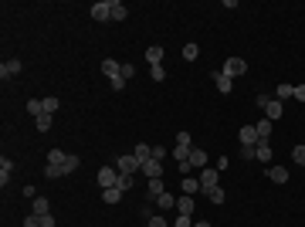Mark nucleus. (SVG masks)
Wrapping results in <instances>:
<instances>
[{
  "mask_svg": "<svg viewBox=\"0 0 305 227\" xmlns=\"http://www.w3.org/2000/svg\"><path fill=\"white\" fill-rule=\"evenodd\" d=\"M268 180L271 183H288V170H285V166H268Z\"/></svg>",
  "mask_w": 305,
  "mask_h": 227,
  "instance_id": "nucleus-19",
  "label": "nucleus"
},
{
  "mask_svg": "<svg viewBox=\"0 0 305 227\" xmlns=\"http://www.w3.org/2000/svg\"><path fill=\"white\" fill-rule=\"evenodd\" d=\"M237 139H241V146H258L261 143L254 125H241V129H237Z\"/></svg>",
  "mask_w": 305,
  "mask_h": 227,
  "instance_id": "nucleus-8",
  "label": "nucleus"
},
{
  "mask_svg": "<svg viewBox=\"0 0 305 227\" xmlns=\"http://www.w3.org/2000/svg\"><path fill=\"white\" fill-rule=\"evenodd\" d=\"M149 78L153 81H166V68H163V65H153V68H149Z\"/></svg>",
  "mask_w": 305,
  "mask_h": 227,
  "instance_id": "nucleus-35",
  "label": "nucleus"
},
{
  "mask_svg": "<svg viewBox=\"0 0 305 227\" xmlns=\"http://www.w3.org/2000/svg\"><path fill=\"white\" fill-rule=\"evenodd\" d=\"M180 190L187 193V197H197V193H200V180H197V176H183V180H180Z\"/></svg>",
  "mask_w": 305,
  "mask_h": 227,
  "instance_id": "nucleus-15",
  "label": "nucleus"
},
{
  "mask_svg": "<svg viewBox=\"0 0 305 227\" xmlns=\"http://www.w3.org/2000/svg\"><path fill=\"white\" fill-rule=\"evenodd\" d=\"M51 119H55V115H37V119H34V129H37V132H48V129H51Z\"/></svg>",
  "mask_w": 305,
  "mask_h": 227,
  "instance_id": "nucleus-30",
  "label": "nucleus"
},
{
  "mask_svg": "<svg viewBox=\"0 0 305 227\" xmlns=\"http://www.w3.org/2000/svg\"><path fill=\"white\" fill-rule=\"evenodd\" d=\"M89 17L92 21H112V0H99V4H92L89 7Z\"/></svg>",
  "mask_w": 305,
  "mask_h": 227,
  "instance_id": "nucleus-2",
  "label": "nucleus"
},
{
  "mask_svg": "<svg viewBox=\"0 0 305 227\" xmlns=\"http://www.w3.org/2000/svg\"><path fill=\"white\" fill-rule=\"evenodd\" d=\"M187 163H190L193 170L200 173L203 166H210V153H207V149H197V146H193V153H190V159H187Z\"/></svg>",
  "mask_w": 305,
  "mask_h": 227,
  "instance_id": "nucleus-6",
  "label": "nucleus"
},
{
  "mask_svg": "<svg viewBox=\"0 0 305 227\" xmlns=\"http://www.w3.org/2000/svg\"><path fill=\"white\" fill-rule=\"evenodd\" d=\"M139 173H146L149 180H159V176L166 173V163H159V159H146V163H143V170H139Z\"/></svg>",
  "mask_w": 305,
  "mask_h": 227,
  "instance_id": "nucleus-7",
  "label": "nucleus"
},
{
  "mask_svg": "<svg viewBox=\"0 0 305 227\" xmlns=\"http://www.w3.org/2000/svg\"><path fill=\"white\" fill-rule=\"evenodd\" d=\"M115 170H119V173H133V176H136V173L143 170V163H139L133 153H125V156H115Z\"/></svg>",
  "mask_w": 305,
  "mask_h": 227,
  "instance_id": "nucleus-3",
  "label": "nucleus"
},
{
  "mask_svg": "<svg viewBox=\"0 0 305 227\" xmlns=\"http://www.w3.org/2000/svg\"><path fill=\"white\" fill-rule=\"evenodd\" d=\"M271 125H275L271 119H258V122H254V129H258V139H261V143H268V136H271Z\"/></svg>",
  "mask_w": 305,
  "mask_h": 227,
  "instance_id": "nucleus-21",
  "label": "nucleus"
},
{
  "mask_svg": "<svg viewBox=\"0 0 305 227\" xmlns=\"http://www.w3.org/2000/svg\"><path fill=\"white\" fill-rule=\"evenodd\" d=\"M193 227H214L210 220H193Z\"/></svg>",
  "mask_w": 305,
  "mask_h": 227,
  "instance_id": "nucleus-50",
  "label": "nucleus"
},
{
  "mask_svg": "<svg viewBox=\"0 0 305 227\" xmlns=\"http://www.w3.org/2000/svg\"><path fill=\"white\" fill-rule=\"evenodd\" d=\"M34 214H37V217L51 214V204H48V197H34Z\"/></svg>",
  "mask_w": 305,
  "mask_h": 227,
  "instance_id": "nucleus-28",
  "label": "nucleus"
},
{
  "mask_svg": "<svg viewBox=\"0 0 305 227\" xmlns=\"http://www.w3.org/2000/svg\"><path fill=\"white\" fill-rule=\"evenodd\" d=\"M177 170H180V176H190V173H193V166L187 163V159H183V163H177Z\"/></svg>",
  "mask_w": 305,
  "mask_h": 227,
  "instance_id": "nucleus-46",
  "label": "nucleus"
},
{
  "mask_svg": "<svg viewBox=\"0 0 305 227\" xmlns=\"http://www.w3.org/2000/svg\"><path fill=\"white\" fill-rule=\"evenodd\" d=\"M65 159H68V153H61V149H48V163H58V166H61V163H65Z\"/></svg>",
  "mask_w": 305,
  "mask_h": 227,
  "instance_id": "nucleus-34",
  "label": "nucleus"
},
{
  "mask_svg": "<svg viewBox=\"0 0 305 227\" xmlns=\"http://www.w3.org/2000/svg\"><path fill=\"white\" fill-rule=\"evenodd\" d=\"M214 81H217V92H224V95H231V92H234V78H227L224 71H217Z\"/></svg>",
  "mask_w": 305,
  "mask_h": 227,
  "instance_id": "nucleus-18",
  "label": "nucleus"
},
{
  "mask_svg": "<svg viewBox=\"0 0 305 227\" xmlns=\"http://www.w3.org/2000/svg\"><path fill=\"white\" fill-rule=\"evenodd\" d=\"M166 190V183H163V176L159 180H149V187H146V200H156L159 193Z\"/></svg>",
  "mask_w": 305,
  "mask_h": 227,
  "instance_id": "nucleus-20",
  "label": "nucleus"
},
{
  "mask_svg": "<svg viewBox=\"0 0 305 227\" xmlns=\"http://www.w3.org/2000/svg\"><path fill=\"white\" fill-rule=\"evenodd\" d=\"M271 156H275L271 143H258V146H254V159H258V163H271Z\"/></svg>",
  "mask_w": 305,
  "mask_h": 227,
  "instance_id": "nucleus-16",
  "label": "nucleus"
},
{
  "mask_svg": "<svg viewBox=\"0 0 305 227\" xmlns=\"http://www.w3.org/2000/svg\"><path fill=\"white\" fill-rule=\"evenodd\" d=\"M133 156L139 159V163H146V159H153V146H149V143H139V146L133 149Z\"/></svg>",
  "mask_w": 305,
  "mask_h": 227,
  "instance_id": "nucleus-22",
  "label": "nucleus"
},
{
  "mask_svg": "<svg viewBox=\"0 0 305 227\" xmlns=\"http://www.w3.org/2000/svg\"><path fill=\"white\" fill-rule=\"evenodd\" d=\"M119 71H122V61H115V58H105V61H102V75L109 81L119 78Z\"/></svg>",
  "mask_w": 305,
  "mask_h": 227,
  "instance_id": "nucleus-12",
  "label": "nucleus"
},
{
  "mask_svg": "<svg viewBox=\"0 0 305 227\" xmlns=\"http://www.w3.org/2000/svg\"><path fill=\"white\" fill-rule=\"evenodd\" d=\"M11 176H14V159H11V156H4V159H0V187H4V190H7Z\"/></svg>",
  "mask_w": 305,
  "mask_h": 227,
  "instance_id": "nucleus-13",
  "label": "nucleus"
},
{
  "mask_svg": "<svg viewBox=\"0 0 305 227\" xmlns=\"http://www.w3.org/2000/svg\"><path fill=\"white\" fill-rule=\"evenodd\" d=\"M146 227H169V220H166L163 214H153V217L146 220Z\"/></svg>",
  "mask_w": 305,
  "mask_h": 227,
  "instance_id": "nucleus-38",
  "label": "nucleus"
},
{
  "mask_svg": "<svg viewBox=\"0 0 305 227\" xmlns=\"http://www.w3.org/2000/svg\"><path fill=\"white\" fill-rule=\"evenodd\" d=\"M27 112H31L34 119H37V115H45V99H31V102H27Z\"/></svg>",
  "mask_w": 305,
  "mask_h": 227,
  "instance_id": "nucleus-31",
  "label": "nucleus"
},
{
  "mask_svg": "<svg viewBox=\"0 0 305 227\" xmlns=\"http://www.w3.org/2000/svg\"><path fill=\"white\" fill-rule=\"evenodd\" d=\"M115 187H119V190H133V187H136V176H133V173H119V180H115Z\"/></svg>",
  "mask_w": 305,
  "mask_h": 227,
  "instance_id": "nucleus-26",
  "label": "nucleus"
},
{
  "mask_svg": "<svg viewBox=\"0 0 305 227\" xmlns=\"http://www.w3.org/2000/svg\"><path fill=\"white\" fill-rule=\"evenodd\" d=\"M295 99H298V102H305V85H295Z\"/></svg>",
  "mask_w": 305,
  "mask_h": 227,
  "instance_id": "nucleus-48",
  "label": "nucleus"
},
{
  "mask_svg": "<svg viewBox=\"0 0 305 227\" xmlns=\"http://www.w3.org/2000/svg\"><path fill=\"white\" fill-rule=\"evenodd\" d=\"M237 156H241V159H248V163H251V159H254V146H241V153H237Z\"/></svg>",
  "mask_w": 305,
  "mask_h": 227,
  "instance_id": "nucleus-45",
  "label": "nucleus"
},
{
  "mask_svg": "<svg viewBox=\"0 0 305 227\" xmlns=\"http://www.w3.org/2000/svg\"><path fill=\"white\" fill-rule=\"evenodd\" d=\"M203 197L210 200V204H224L227 197H224V187H210V190H203Z\"/></svg>",
  "mask_w": 305,
  "mask_h": 227,
  "instance_id": "nucleus-23",
  "label": "nucleus"
},
{
  "mask_svg": "<svg viewBox=\"0 0 305 227\" xmlns=\"http://www.w3.org/2000/svg\"><path fill=\"white\" fill-rule=\"evenodd\" d=\"M95 180H99L102 190H109V187H115V180H119V170H115V166H102V170L95 173Z\"/></svg>",
  "mask_w": 305,
  "mask_h": 227,
  "instance_id": "nucleus-5",
  "label": "nucleus"
},
{
  "mask_svg": "<svg viewBox=\"0 0 305 227\" xmlns=\"http://www.w3.org/2000/svg\"><path fill=\"white\" fill-rule=\"evenodd\" d=\"M125 17H129V11H125V4L112 0V21H125Z\"/></svg>",
  "mask_w": 305,
  "mask_h": 227,
  "instance_id": "nucleus-32",
  "label": "nucleus"
},
{
  "mask_svg": "<svg viewBox=\"0 0 305 227\" xmlns=\"http://www.w3.org/2000/svg\"><path fill=\"white\" fill-rule=\"evenodd\" d=\"M197 180H200V193L210 190V187H221V170H217V166H203V170L197 173Z\"/></svg>",
  "mask_w": 305,
  "mask_h": 227,
  "instance_id": "nucleus-1",
  "label": "nucleus"
},
{
  "mask_svg": "<svg viewBox=\"0 0 305 227\" xmlns=\"http://www.w3.org/2000/svg\"><path fill=\"white\" fill-rule=\"evenodd\" d=\"M190 153H193V146H173V159H177V163L190 159Z\"/></svg>",
  "mask_w": 305,
  "mask_h": 227,
  "instance_id": "nucleus-33",
  "label": "nucleus"
},
{
  "mask_svg": "<svg viewBox=\"0 0 305 227\" xmlns=\"http://www.w3.org/2000/svg\"><path fill=\"white\" fill-rule=\"evenodd\" d=\"M153 159H159V163H166V146H153Z\"/></svg>",
  "mask_w": 305,
  "mask_h": 227,
  "instance_id": "nucleus-43",
  "label": "nucleus"
},
{
  "mask_svg": "<svg viewBox=\"0 0 305 227\" xmlns=\"http://www.w3.org/2000/svg\"><path fill=\"white\" fill-rule=\"evenodd\" d=\"M21 61H17V58H7V61H4V65H0V78L7 81V78H14V75H21Z\"/></svg>",
  "mask_w": 305,
  "mask_h": 227,
  "instance_id": "nucleus-11",
  "label": "nucleus"
},
{
  "mask_svg": "<svg viewBox=\"0 0 305 227\" xmlns=\"http://www.w3.org/2000/svg\"><path fill=\"white\" fill-rule=\"evenodd\" d=\"M146 65L153 68V65H163V48L159 44H149L146 48Z\"/></svg>",
  "mask_w": 305,
  "mask_h": 227,
  "instance_id": "nucleus-17",
  "label": "nucleus"
},
{
  "mask_svg": "<svg viewBox=\"0 0 305 227\" xmlns=\"http://www.w3.org/2000/svg\"><path fill=\"white\" fill-rule=\"evenodd\" d=\"M41 227H55V217H51V214H45V217H41Z\"/></svg>",
  "mask_w": 305,
  "mask_h": 227,
  "instance_id": "nucleus-49",
  "label": "nucleus"
},
{
  "mask_svg": "<svg viewBox=\"0 0 305 227\" xmlns=\"http://www.w3.org/2000/svg\"><path fill=\"white\" fill-rule=\"evenodd\" d=\"M119 75H122L125 81H129V78H136V65H125V61H122V71H119Z\"/></svg>",
  "mask_w": 305,
  "mask_h": 227,
  "instance_id": "nucleus-41",
  "label": "nucleus"
},
{
  "mask_svg": "<svg viewBox=\"0 0 305 227\" xmlns=\"http://www.w3.org/2000/svg\"><path fill=\"white\" fill-rule=\"evenodd\" d=\"M275 99H278V102H285V99H295V85L282 81V85H278V92H275Z\"/></svg>",
  "mask_w": 305,
  "mask_h": 227,
  "instance_id": "nucleus-25",
  "label": "nucleus"
},
{
  "mask_svg": "<svg viewBox=\"0 0 305 227\" xmlns=\"http://www.w3.org/2000/svg\"><path fill=\"white\" fill-rule=\"evenodd\" d=\"M193 207H197V200H193V197H187V193H183V197H177V214L193 217Z\"/></svg>",
  "mask_w": 305,
  "mask_h": 227,
  "instance_id": "nucleus-14",
  "label": "nucleus"
},
{
  "mask_svg": "<svg viewBox=\"0 0 305 227\" xmlns=\"http://www.w3.org/2000/svg\"><path fill=\"white\" fill-rule=\"evenodd\" d=\"M261 112H265V119H271V122H278V119H282V112H285V105L278 102L275 95H271V99H268V105H265Z\"/></svg>",
  "mask_w": 305,
  "mask_h": 227,
  "instance_id": "nucleus-9",
  "label": "nucleus"
},
{
  "mask_svg": "<svg viewBox=\"0 0 305 227\" xmlns=\"http://www.w3.org/2000/svg\"><path fill=\"white\" fill-rule=\"evenodd\" d=\"M58 109H61V102H58L55 95H48V99H45V112H48V115H55Z\"/></svg>",
  "mask_w": 305,
  "mask_h": 227,
  "instance_id": "nucleus-37",
  "label": "nucleus"
},
{
  "mask_svg": "<svg viewBox=\"0 0 305 227\" xmlns=\"http://www.w3.org/2000/svg\"><path fill=\"white\" fill-rule=\"evenodd\" d=\"M173 227H193V217H187V214H177V217H173Z\"/></svg>",
  "mask_w": 305,
  "mask_h": 227,
  "instance_id": "nucleus-39",
  "label": "nucleus"
},
{
  "mask_svg": "<svg viewBox=\"0 0 305 227\" xmlns=\"http://www.w3.org/2000/svg\"><path fill=\"white\" fill-rule=\"evenodd\" d=\"M102 200H105V204H119V200H122V190H119V187H109V190H102Z\"/></svg>",
  "mask_w": 305,
  "mask_h": 227,
  "instance_id": "nucleus-27",
  "label": "nucleus"
},
{
  "mask_svg": "<svg viewBox=\"0 0 305 227\" xmlns=\"http://www.w3.org/2000/svg\"><path fill=\"white\" fill-rule=\"evenodd\" d=\"M244 71H248V61H244V58H227L224 61V75L227 78H241V75H244Z\"/></svg>",
  "mask_w": 305,
  "mask_h": 227,
  "instance_id": "nucleus-4",
  "label": "nucleus"
},
{
  "mask_svg": "<svg viewBox=\"0 0 305 227\" xmlns=\"http://www.w3.org/2000/svg\"><path fill=\"white\" fill-rule=\"evenodd\" d=\"M177 146H193L190 132H177Z\"/></svg>",
  "mask_w": 305,
  "mask_h": 227,
  "instance_id": "nucleus-42",
  "label": "nucleus"
},
{
  "mask_svg": "<svg viewBox=\"0 0 305 227\" xmlns=\"http://www.w3.org/2000/svg\"><path fill=\"white\" fill-rule=\"evenodd\" d=\"M24 227H41V217H37V214H27V217H24Z\"/></svg>",
  "mask_w": 305,
  "mask_h": 227,
  "instance_id": "nucleus-44",
  "label": "nucleus"
},
{
  "mask_svg": "<svg viewBox=\"0 0 305 227\" xmlns=\"http://www.w3.org/2000/svg\"><path fill=\"white\" fill-rule=\"evenodd\" d=\"M292 159L298 166H305V146H292Z\"/></svg>",
  "mask_w": 305,
  "mask_h": 227,
  "instance_id": "nucleus-40",
  "label": "nucleus"
},
{
  "mask_svg": "<svg viewBox=\"0 0 305 227\" xmlns=\"http://www.w3.org/2000/svg\"><path fill=\"white\" fill-rule=\"evenodd\" d=\"M78 166H81V159L75 156V153H68V159H65V163H61V170H65V176H71V173L78 170Z\"/></svg>",
  "mask_w": 305,
  "mask_h": 227,
  "instance_id": "nucleus-24",
  "label": "nucleus"
},
{
  "mask_svg": "<svg viewBox=\"0 0 305 227\" xmlns=\"http://www.w3.org/2000/svg\"><path fill=\"white\" fill-rule=\"evenodd\" d=\"M153 204H156V210H159V214H166V210H177V197H173L169 190H163V193L156 197V200H153Z\"/></svg>",
  "mask_w": 305,
  "mask_h": 227,
  "instance_id": "nucleus-10",
  "label": "nucleus"
},
{
  "mask_svg": "<svg viewBox=\"0 0 305 227\" xmlns=\"http://www.w3.org/2000/svg\"><path fill=\"white\" fill-rule=\"evenodd\" d=\"M45 176H48V180H61V176H65V170H61L58 163H45Z\"/></svg>",
  "mask_w": 305,
  "mask_h": 227,
  "instance_id": "nucleus-29",
  "label": "nucleus"
},
{
  "mask_svg": "<svg viewBox=\"0 0 305 227\" xmlns=\"http://www.w3.org/2000/svg\"><path fill=\"white\" fill-rule=\"evenodd\" d=\"M112 92H125V78L119 75V78H112Z\"/></svg>",
  "mask_w": 305,
  "mask_h": 227,
  "instance_id": "nucleus-47",
  "label": "nucleus"
},
{
  "mask_svg": "<svg viewBox=\"0 0 305 227\" xmlns=\"http://www.w3.org/2000/svg\"><path fill=\"white\" fill-rule=\"evenodd\" d=\"M197 55H200V44H193V41L190 44H183V58H187V61H193Z\"/></svg>",
  "mask_w": 305,
  "mask_h": 227,
  "instance_id": "nucleus-36",
  "label": "nucleus"
}]
</instances>
